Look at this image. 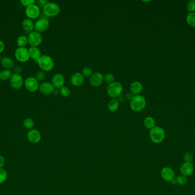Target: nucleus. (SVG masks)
<instances>
[{"instance_id":"nucleus-7","label":"nucleus","mask_w":195,"mask_h":195,"mask_svg":"<svg viewBox=\"0 0 195 195\" xmlns=\"http://www.w3.org/2000/svg\"><path fill=\"white\" fill-rule=\"evenodd\" d=\"M15 56L17 60L22 63L28 61L30 58L29 51L25 48H17L15 52Z\"/></svg>"},{"instance_id":"nucleus-36","label":"nucleus","mask_w":195,"mask_h":195,"mask_svg":"<svg viewBox=\"0 0 195 195\" xmlns=\"http://www.w3.org/2000/svg\"><path fill=\"white\" fill-rule=\"evenodd\" d=\"M35 2L34 0H21V3L27 8L34 5Z\"/></svg>"},{"instance_id":"nucleus-15","label":"nucleus","mask_w":195,"mask_h":195,"mask_svg":"<svg viewBox=\"0 0 195 195\" xmlns=\"http://www.w3.org/2000/svg\"><path fill=\"white\" fill-rule=\"evenodd\" d=\"M194 171V166L192 163H184L180 167V172L182 175L189 176Z\"/></svg>"},{"instance_id":"nucleus-39","label":"nucleus","mask_w":195,"mask_h":195,"mask_svg":"<svg viewBox=\"0 0 195 195\" xmlns=\"http://www.w3.org/2000/svg\"><path fill=\"white\" fill-rule=\"evenodd\" d=\"M14 72L15 73V74L20 75V73L22 72V68L20 66H16L14 68Z\"/></svg>"},{"instance_id":"nucleus-9","label":"nucleus","mask_w":195,"mask_h":195,"mask_svg":"<svg viewBox=\"0 0 195 195\" xmlns=\"http://www.w3.org/2000/svg\"><path fill=\"white\" fill-rule=\"evenodd\" d=\"M161 176L163 179L168 182H171L175 179V173L174 170L170 167H165L161 171Z\"/></svg>"},{"instance_id":"nucleus-32","label":"nucleus","mask_w":195,"mask_h":195,"mask_svg":"<svg viewBox=\"0 0 195 195\" xmlns=\"http://www.w3.org/2000/svg\"><path fill=\"white\" fill-rule=\"evenodd\" d=\"M8 177V173L4 169H0V184L4 183Z\"/></svg>"},{"instance_id":"nucleus-14","label":"nucleus","mask_w":195,"mask_h":195,"mask_svg":"<svg viewBox=\"0 0 195 195\" xmlns=\"http://www.w3.org/2000/svg\"><path fill=\"white\" fill-rule=\"evenodd\" d=\"M52 83L54 88L60 89L64 87V76L60 73H57L53 77Z\"/></svg>"},{"instance_id":"nucleus-42","label":"nucleus","mask_w":195,"mask_h":195,"mask_svg":"<svg viewBox=\"0 0 195 195\" xmlns=\"http://www.w3.org/2000/svg\"><path fill=\"white\" fill-rule=\"evenodd\" d=\"M4 164H5V159L2 156H0V169L2 168V167L4 166Z\"/></svg>"},{"instance_id":"nucleus-26","label":"nucleus","mask_w":195,"mask_h":195,"mask_svg":"<svg viewBox=\"0 0 195 195\" xmlns=\"http://www.w3.org/2000/svg\"><path fill=\"white\" fill-rule=\"evenodd\" d=\"M28 43V39L25 36H20L17 40V44L19 48H25Z\"/></svg>"},{"instance_id":"nucleus-28","label":"nucleus","mask_w":195,"mask_h":195,"mask_svg":"<svg viewBox=\"0 0 195 195\" xmlns=\"http://www.w3.org/2000/svg\"><path fill=\"white\" fill-rule=\"evenodd\" d=\"M60 93L62 96L67 97L70 95L71 90L67 86H64L60 89Z\"/></svg>"},{"instance_id":"nucleus-11","label":"nucleus","mask_w":195,"mask_h":195,"mask_svg":"<svg viewBox=\"0 0 195 195\" xmlns=\"http://www.w3.org/2000/svg\"><path fill=\"white\" fill-rule=\"evenodd\" d=\"M49 27V22L46 18H40L34 24L36 32L41 33L46 31Z\"/></svg>"},{"instance_id":"nucleus-44","label":"nucleus","mask_w":195,"mask_h":195,"mask_svg":"<svg viewBox=\"0 0 195 195\" xmlns=\"http://www.w3.org/2000/svg\"><path fill=\"white\" fill-rule=\"evenodd\" d=\"M171 183L173 185H175L176 184V181L175 179L174 180H173Z\"/></svg>"},{"instance_id":"nucleus-13","label":"nucleus","mask_w":195,"mask_h":195,"mask_svg":"<svg viewBox=\"0 0 195 195\" xmlns=\"http://www.w3.org/2000/svg\"><path fill=\"white\" fill-rule=\"evenodd\" d=\"M26 14L29 18L32 19H36L40 14V8L37 5H33L29 6L26 9Z\"/></svg>"},{"instance_id":"nucleus-37","label":"nucleus","mask_w":195,"mask_h":195,"mask_svg":"<svg viewBox=\"0 0 195 195\" xmlns=\"http://www.w3.org/2000/svg\"><path fill=\"white\" fill-rule=\"evenodd\" d=\"M45 73L42 71H40L36 74V79L38 81H42L45 79Z\"/></svg>"},{"instance_id":"nucleus-33","label":"nucleus","mask_w":195,"mask_h":195,"mask_svg":"<svg viewBox=\"0 0 195 195\" xmlns=\"http://www.w3.org/2000/svg\"><path fill=\"white\" fill-rule=\"evenodd\" d=\"M104 81L108 84L115 82V77L112 74H107L104 76Z\"/></svg>"},{"instance_id":"nucleus-22","label":"nucleus","mask_w":195,"mask_h":195,"mask_svg":"<svg viewBox=\"0 0 195 195\" xmlns=\"http://www.w3.org/2000/svg\"><path fill=\"white\" fill-rule=\"evenodd\" d=\"M120 103L117 99H112L108 104V109L111 112H116L119 108Z\"/></svg>"},{"instance_id":"nucleus-43","label":"nucleus","mask_w":195,"mask_h":195,"mask_svg":"<svg viewBox=\"0 0 195 195\" xmlns=\"http://www.w3.org/2000/svg\"><path fill=\"white\" fill-rule=\"evenodd\" d=\"M5 48V45H4V43L0 40V53L3 52Z\"/></svg>"},{"instance_id":"nucleus-18","label":"nucleus","mask_w":195,"mask_h":195,"mask_svg":"<svg viewBox=\"0 0 195 195\" xmlns=\"http://www.w3.org/2000/svg\"><path fill=\"white\" fill-rule=\"evenodd\" d=\"M40 92L44 95H50L54 92L55 88L50 83H44L40 86Z\"/></svg>"},{"instance_id":"nucleus-38","label":"nucleus","mask_w":195,"mask_h":195,"mask_svg":"<svg viewBox=\"0 0 195 195\" xmlns=\"http://www.w3.org/2000/svg\"><path fill=\"white\" fill-rule=\"evenodd\" d=\"M48 1L46 0H39L37 1V3L38 5H37L39 8H44L45 5L48 3Z\"/></svg>"},{"instance_id":"nucleus-45","label":"nucleus","mask_w":195,"mask_h":195,"mask_svg":"<svg viewBox=\"0 0 195 195\" xmlns=\"http://www.w3.org/2000/svg\"><path fill=\"white\" fill-rule=\"evenodd\" d=\"M1 60H2V59H1V56H0V61H1Z\"/></svg>"},{"instance_id":"nucleus-25","label":"nucleus","mask_w":195,"mask_h":195,"mask_svg":"<svg viewBox=\"0 0 195 195\" xmlns=\"http://www.w3.org/2000/svg\"><path fill=\"white\" fill-rule=\"evenodd\" d=\"M12 71L9 69L4 70L0 72V80L6 81L12 77Z\"/></svg>"},{"instance_id":"nucleus-8","label":"nucleus","mask_w":195,"mask_h":195,"mask_svg":"<svg viewBox=\"0 0 195 195\" xmlns=\"http://www.w3.org/2000/svg\"><path fill=\"white\" fill-rule=\"evenodd\" d=\"M25 86L29 91L32 92H36L40 87L38 80L34 77H30L25 80Z\"/></svg>"},{"instance_id":"nucleus-24","label":"nucleus","mask_w":195,"mask_h":195,"mask_svg":"<svg viewBox=\"0 0 195 195\" xmlns=\"http://www.w3.org/2000/svg\"><path fill=\"white\" fill-rule=\"evenodd\" d=\"M144 125L146 128L151 129L155 127V121L151 117H147L144 120Z\"/></svg>"},{"instance_id":"nucleus-27","label":"nucleus","mask_w":195,"mask_h":195,"mask_svg":"<svg viewBox=\"0 0 195 195\" xmlns=\"http://www.w3.org/2000/svg\"><path fill=\"white\" fill-rule=\"evenodd\" d=\"M34 123L33 120L31 118H27L24 120V125L25 127L28 129H32V128L34 127Z\"/></svg>"},{"instance_id":"nucleus-10","label":"nucleus","mask_w":195,"mask_h":195,"mask_svg":"<svg viewBox=\"0 0 195 195\" xmlns=\"http://www.w3.org/2000/svg\"><path fill=\"white\" fill-rule=\"evenodd\" d=\"M104 81V76L100 72H96L92 74L90 78V83L92 87H98L100 86Z\"/></svg>"},{"instance_id":"nucleus-23","label":"nucleus","mask_w":195,"mask_h":195,"mask_svg":"<svg viewBox=\"0 0 195 195\" xmlns=\"http://www.w3.org/2000/svg\"><path fill=\"white\" fill-rule=\"evenodd\" d=\"M1 65L4 68H6L7 69L10 70V69H12L14 66V62L12 59L5 57H4L1 60Z\"/></svg>"},{"instance_id":"nucleus-31","label":"nucleus","mask_w":195,"mask_h":195,"mask_svg":"<svg viewBox=\"0 0 195 195\" xmlns=\"http://www.w3.org/2000/svg\"><path fill=\"white\" fill-rule=\"evenodd\" d=\"M176 183L180 185H184L187 183V179L184 176L180 175L176 177Z\"/></svg>"},{"instance_id":"nucleus-4","label":"nucleus","mask_w":195,"mask_h":195,"mask_svg":"<svg viewBox=\"0 0 195 195\" xmlns=\"http://www.w3.org/2000/svg\"><path fill=\"white\" fill-rule=\"evenodd\" d=\"M44 14L47 17H53L58 16L60 12V8L58 4L55 2H49L43 8Z\"/></svg>"},{"instance_id":"nucleus-2","label":"nucleus","mask_w":195,"mask_h":195,"mask_svg":"<svg viewBox=\"0 0 195 195\" xmlns=\"http://www.w3.org/2000/svg\"><path fill=\"white\" fill-rule=\"evenodd\" d=\"M123 89V85L119 82L115 81L111 84H108L107 88V92L110 97L112 99H117L121 95Z\"/></svg>"},{"instance_id":"nucleus-20","label":"nucleus","mask_w":195,"mask_h":195,"mask_svg":"<svg viewBox=\"0 0 195 195\" xmlns=\"http://www.w3.org/2000/svg\"><path fill=\"white\" fill-rule=\"evenodd\" d=\"M28 51L30 57H31L32 59H34L36 62L38 63V61L42 56L41 52L40 51V49L37 47H31L29 48Z\"/></svg>"},{"instance_id":"nucleus-34","label":"nucleus","mask_w":195,"mask_h":195,"mask_svg":"<svg viewBox=\"0 0 195 195\" xmlns=\"http://www.w3.org/2000/svg\"><path fill=\"white\" fill-rule=\"evenodd\" d=\"M183 159L185 163H192L193 159V157L191 153H186L184 155Z\"/></svg>"},{"instance_id":"nucleus-30","label":"nucleus","mask_w":195,"mask_h":195,"mask_svg":"<svg viewBox=\"0 0 195 195\" xmlns=\"http://www.w3.org/2000/svg\"><path fill=\"white\" fill-rule=\"evenodd\" d=\"M81 73L84 76V77H86V78H88V77L90 78L93 74L92 70L90 67H85L84 68Z\"/></svg>"},{"instance_id":"nucleus-40","label":"nucleus","mask_w":195,"mask_h":195,"mask_svg":"<svg viewBox=\"0 0 195 195\" xmlns=\"http://www.w3.org/2000/svg\"><path fill=\"white\" fill-rule=\"evenodd\" d=\"M134 97V95L131 92H128L126 95V99L129 100V101H131V100L133 99V97Z\"/></svg>"},{"instance_id":"nucleus-12","label":"nucleus","mask_w":195,"mask_h":195,"mask_svg":"<svg viewBox=\"0 0 195 195\" xmlns=\"http://www.w3.org/2000/svg\"><path fill=\"white\" fill-rule=\"evenodd\" d=\"M10 83L13 89H19L22 87L24 83L22 77L20 75H17L15 73L13 74L10 78Z\"/></svg>"},{"instance_id":"nucleus-3","label":"nucleus","mask_w":195,"mask_h":195,"mask_svg":"<svg viewBox=\"0 0 195 195\" xmlns=\"http://www.w3.org/2000/svg\"><path fill=\"white\" fill-rule=\"evenodd\" d=\"M38 64L40 68L45 72L52 71L54 67V61L52 57L48 55H42L38 61Z\"/></svg>"},{"instance_id":"nucleus-19","label":"nucleus","mask_w":195,"mask_h":195,"mask_svg":"<svg viewBox=\"0 0 195 195\" xmlns=\"http://www.w3.org/2000/svg\"><path fill=\"white\" fill-rule=\"evenodd\" d=\"M143 85L139 81H134L130 85V92L134 95H139L142 92Z\"/></svg>"},{"instance_id":"nucleus-5","label":"nucleus","mask_w":195,"mask_h":195,"mask_svg":"<svg viewBox=\"0 0 195 195\" xmlns=\"http://www.w3.org/2000/svg\"><path fill=\"white\" fill-rule=\"evenodd\" d=\"M150 136L152 142L159 144L162 143L165 138V132L163 128L155 127L151 129Z\"/></svg>"},{"instance_id":"nucleus-35","label":"nucleus","mask_w":195,"mask_h":195,"mask_svg":"<svg viewBox=\"0 0 195 195\" xmlns=\"http://www.w3.org/2000/svg\"><path fill=\"white\" fill-rule=\"evenodd\" d=\"M187 10L189 12H193L195 11V1L192 0L190 1L187 5Z\"/></svg>"},{"instance_id":"nucleus-21","label":"nucleus","mask_w":195,"mask_h":195,"mask_svg":"<svg viewBox=\"0 0 195 195\" xmlns=\"http://www.w3.org/2000/svg\"><path fill=\"white\" fill-rule=\"evenodd\" d=\"M22 27L24 30L26 32H32V30L34 29V25L33 22L30 19H25L23 21L22 23Z\"/></svg>"},{"instance_id":"nucleus-16","label":"nucleus","mask_w":195,"mask_h":195,"mask_svg":"<svg viewBox=\"0 0 195 195\" xmlns=\"http://www.w3.org/2000/svg\"><path fill=\"white\" fill-rule=\"evenodd\" d=\"M70 81L72 85L75 87H80L84 84V78L81 73L77 72L72 75Z\"/></svg>"},{"instance_id":"nucleus-29","label":"nucleus","mask_w":195,"mask_h":195,"mask_svg":"<svg viewBox=\"0 0 195 195\" xmlns=\"http://www.w3.org/2000/svg\"><path fill=\"white\" fill-rule=\"evenodd\" d=\"M187 21L188 24L192 26H195V13H190L188 14L187 17Z\"/></svg>"},{"instance_id":"nucleus-17","label":"nucleus","mask_w":195,"mask_h":195,"mask_svg":"<svg viewBox=\"0 0 195 195\" xmlns=\"http://www.w3.org/2000/svg\"><path fill=\"white\" fill-rule=\"evenodd\" d=\"M28 138L29 141L32 143H38L41 140V135L38 131L36 129H31L28 132Z\"/></svg>"},{"instance_id":"nucleus-1","label":"nucleus","mask_w":195,"mask_h":195,"mask_svg":"<svg viewBox=\"0 0 195 195\" xmlns=\"http://www.w3.org/2000/svg\"><path fill=\"white\" fill-rule=\"evenodd\" d=\"M146 101L144 97L142 95H136L130 101V108L132 111L139 112L143 110L146 107Z\"/></svg>"},{"instance_id":"nucleus-41","label":"nucleus","mask_w":195,"mask_h":195,"mask_svg":"<svg viewBox=\"0 0 195 195\" xmlns=\"http://www.w3.org/2000/svg\"><path fill=\"white\" fill-rule=\"evenodd\" d=\"M118 101L120 103H124L126 100V96H123V95H120L118 97Z\"/></svg>"},{"instance_id":"nucleus-6","label":"nucleus","mask_w":195,"mask_h":195,"mask_svg":"<svg viewBox=\"0 0 195 195\" xmlns=\"http://www.w3.org/2000/svg\"><path fill=\"white\" fill-rule=\"evenodd\" d=\"M28 43L32 47H37L42 42V36L40 33L33 31L30 32L28 36Z\"/></svg>"}]
</instances>
